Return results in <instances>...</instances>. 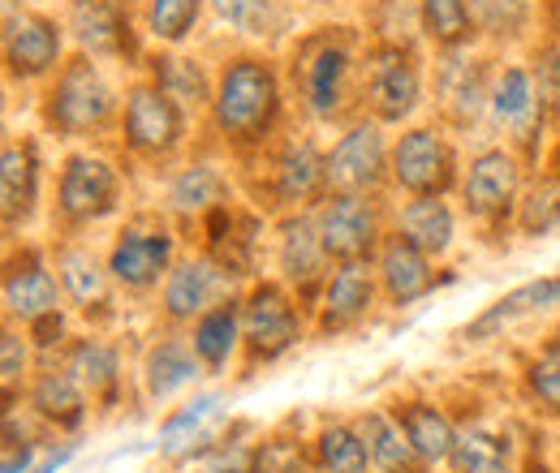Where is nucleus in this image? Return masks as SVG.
<instances>
[{
  "label": "nucleus",
  "instance_id": "nucleus-1",
  "mask_svg": "<svg viewBox=\"0 0 560 473\" xmlns=\"http://www.w3.org/2000/svg\"><path fill=\"white\" fill-rule=\"evenodd\" d=\"M280 117V86L277 73L255 61V57H237L229 61L215 95H211V121L233 146H250L277 126Z\"/></svg>",
  "mask_w": 560,
  "mask_h": 473
},
{
  "label": "nucleus",
  "instance_id": "nucleus-2",
  "mask_svg": "<svg viewBox=\"0 0 560 473\" xmlns=\"http://www.w3.org/2000/svg\"><path fill=\"white\" fill-rule=\"evenodd\" d=\"M117 108L113 86L104 82V73L91 66L86 57H78L61 69L57 86L44 99V121L61 138H82L91 130H100Z\"/></svg>",
  "mask_w": 560,
  "mask_h": 473
},
{
  "label": "nucleus",
  "instance_id": "nucleus-3",
  "mask_svg": "<svg viewBox=\"0 0 560 473\" xmlns=\"http://www.w3.org/2000/svg\"><path fill=\"white\" fill-rule=\"evenodd\" d=\"M293 82H298L311 117H319V121L341 117L346 91H350V48L332 35L306 39L298 61H293Z\"/></svg>",
  "mask_w": 560,
  "mask_h": 473
},
{
  "label": "nucleus",
  "instance_id": "nucleus-4",
  "mask_svg": "<svg viewBox=\"0 0 560 473\" xmlns=\"http://www.w3.org/2000/svg\"><path fill=\"white\" fill-rule=\"evenodd\" d=\"M393 177V151L380 134V121H358L328 151V190L332 194H375Z\"/></svg>",
  "mask_w": 560,
  "mask_h": 473
},
{
  "label": "nucleus",
  "instance_id": "nucleus-5",
  "mask_svg": "<svg viewBox=\"0 0 560 473\" xmlns=\"http://www.w3.org/2000/svg\"><path fill=\"white\" fill-rule=\"evenodd\" d=\"M366 104L380 126H401L419 113L422 104V73L401 44H380L366 57Z\"/></svg>",
  "mask_w": 560,
  "mask_h": 473
},
{
  "label": "nucleus",
  "instance_id": "nucleus-6",
  "mask_svg": "<svg viewBox=\"0 0 560 473\" xmlns=\"http://www.w3.org/2000/svg\"><path fill=\"white\" fill-rule=\"evenodd\" d=\"M315 224L332 263H366L384 246L380 211L371 203V194H328L315 211Z\"/></svg>",
  "mask_w": 560,
  "mask_h": 473
},
{
  "label": "nucleus",
  "instance_id": "nucleus-7",
  "mask_svg": "<svg viewBox=\"0 0 560 473\" xmlns=\"http://www.w3.org/2000/svg\"><path fill=\"white\" fill-rule=\"evenodd\" d=\"M302 336V315L280 284H255L242 301V344L250 362H277Z\"/></svg>",
  "mask_w": 560,
  "mask_h": 473
},
{
  "label": "nucleus",
  "instance_id": "nucleus-8",
  "mask_svg": "<svg viewBox=\"0 0 560 473\" xmlns=\"http://www.w3.org/2000/svg\"><path fill=\"white\" fill-rule=\"evenodd\" d=\"M393 181L410 194V199H422V194H448L457 186V155L453 146L444 142V134L435 130H406L393 146Z\"/></svg>",
  "mask_w": 560,
  "mask_h": 473
},
{
  "label": "nucleus",
  "instance_id": "nucleus-9",
  "mask_svg": "<svg viewBox=\"0 0 560 473\" xmlns=\"http://www.w3.org/2000/svg\"><path fill=\"white\" fill-rule=\"evenodd\" d=\"M173 271V233L164 224H126L108 250V275L130 288V293H142L151 284H160V275Z\"/></svg>",
  "mask_w": 560,
  "mask_h": 473
},
{
  "label": "nucleus",
  "instance_id": "nucleus-10",
  "mask_svg": "<svg viewBox=\"0 0 560 473\" xmlns=\"http://www.w3.org/2000/svg\"><path fill=\"white\" fill-rule=\"evenodd\" d=\"M121 130H126V146L130 151H139V155H168L186 138V108L177 99H168L155 82L151 86H135L126 95Z\"/></svg>",
  "mask_w": 560,
  "mask_h": 473
},
{
  "label": "nucleus",
  "instance_id": "nucleus-11",
  "mask_svg": "<svg viewBox=\"0 0 560 473\" xmlns=\"http://www.w3.org/2000/svg\"><path fill=\"white\" fill-rule=\"evenodd\" d=\"M121 194V177L108 159L100 155H70L61 168V186H57V206L70 224H91L100 215H108Z\"/></svg>",
  "mask_w": 560,
  "mask_h": 473
},
{
  "label": "nucleus",
  "instance_id": "nucleus-12",
  "mask_svg": "<svg viewBox=\"0 0 560 473\" xmlns=\"http://www.w3.org/2000/svg\"><path fill=\"white\" fill-rule=\"evenodd\" d=\"M517 190H522V164L504 146L479 151L466 168V181H462V199H466V211L475 220H500L517 203Z\"/></svg>",
  "mask_w": 560,
  "mask_h": 473
},
{
  "label": "nucleus",
  "instance_id": "nucleus-13",
  "mask_svg": "<svg viewBox=\"0 0 560 473\" xmlns=\"http://www.w3.org/2000/svg\"><path fill=\"white\" fill-rule=\"evenodd\" d=\"M4 61H9V73L22 78V82L52 73L61 61L57 22H48L39 13H13L9 9V17H4Z\"/></svg>",
  "mask_w": 560,
  "mask_h": 473
},
{
  "label": "nucleus",
  "instance_id": "nucleus-14",
  "mask_svg": "<svg viewBox=\"0 0 560 473\" xmlns=\"http://www.w3.org/2000/svg\"><path fill=\"white\" fill-rule=\"evenodd\" d=\"M280 271H284V280L298 288V297H311L315 288L324 293V284H328V250H324V237H319V224H315V215H293V220H284L280 224Z\"/></svg>",
  "mask_w": 560,
  "mask_h": 473
},
{
  "label": "nucleus",
  "instance_id": "nucleus-15",
  "mask_svg": "<svg viewBox=\"0 0 560 473\" xmlns=\"http://www.w3.org/2000/svg\"><path fill=\"white\" fill-rule=\"evenodd\" d=\"M557 306H560V271L557 275H539V280H530V284H517L513 293L495 297L479 319H470V323H466V332H462V336L470 340V344H488V340H495L500 332H509L513 323L535 319V315L557 310Z\"/></svg>",
  "mask_w": 560,
  "mask_h": 473
},
{
  "label": "nucleus",
  "instance_id": "nucleus-16",
  "mask_svg": "<svg viewBox=\"0 0 560 473\" xmlns=\"http://www.w3.org/2000/svg\"><path fill=\"white\" fill-rule=\"evenodd\" d=\"M57 306H61V284L39 255H22L9 263V271H4V315L13 323L35 328L39 319L57 315Z\"/></svg>",
  "mask_w": 560,
  "mask_h": 473
},
{
  "label": "nucleus",
  "instance_id": "nucleus-17",
  "mask_svg": "<svg viewBox=\"0 0 560 473\" xmlns=\"http://www.w3.org/2000/svg\"><path fill=\"white\" fill-rule=\"evenodd\" d=\"M375 275L388 293L393 306H410L435 288V271H431V255H422L415 241H406L401 233L384 237L380 255H375Z\"/></svg>",
  "mask_w": 560,
  "mask_h": 473
},
{
  "label": "nucleus",
  "instance_id": "nucleus-18",
  "mask_svg": "<svg viewBox=\"0 0 560 473\" xmlns=\"http://www.w3.org/2000/svg\"><path fill=\"white\" fill-rule=\"evenodd\" d=\"M375 301V271L371 263H337L319 293V328L324 332H346L358 319H366Z\"/></svg>",
  "mask_w": 560,
  "mask_h": 473
},
{
  "label": "nucleus",
  "instance_id": "nucleus-19",
  "mask_svg": "<svg viewBox=\"0 0 560 473\" xmlns=\"http://www.w3.org/2000/svg\"><path fill=\"white\" fill-rule=\"evenodd\" d=\"M328 190V155H319L311 142H289L272 164V194L280 206H302L324 199Z\"/></svg>",
  "mask_w": 560,
  "mask_h": 473
},
{
  "label": "nucleus",
  "instance_id": "nucleus-20",
  "mask_svg": "<svg viewBox=\"0 0 560 473\" xmlns=\"http://www.w3.org/2000/svg\"><path fill=\"white\" fill-rule=\"evenodd\" d=\"M220 288V268L208 259H186L164 275V315L173 323H199L215 306Z\"/></svg>",
  "mask_w": 560,
  "mask_h": 473
},
{
  "label": "nucleus",
  "instance_id": "nucleus-21",
  "mask_svg": "<svg viewBox=\"0 0 560 473\" xmlns=\"http://www.w3.org/2000/svg\"><path fill=\"white\" fill-rule=\"evenodd\" d=\"M70 31L95 57H117L130 48V13L121 9V0H73Z\"/></svg>",
  "mask_w": 560,
  "mask_h": 473
},
{
  "label": "nucleus",
  "instance_id": "nucleus-22",
  "mask_svg": "<svg viewBox=\"0 0 560 473\" xmlns=\"http://www.w3.org/2000/svg\"><path fill=\"white\" fill-rule=\"evenodd\" d=\"M488 108H491V121H495L500 130L526 138L530 130H535V121L544 117V108H539V91H535V73L522 66L500 69L495 82H491Z\"/></svg>",
  "mask_w": 560,
  "mask_h": 473
},
{
  "label": "nucleus",
  "instance_id": "nucleus-23",
  "mask_svg": "<svg viewBox=\"0 0 560 473\" xmlns=\"http://www.w3.org/2000/svg\"><path fill=\"white\" fill-rule=\"evenodd\" d=\"M397 233L406 241H415L422 255L440 259V255H448V246L457 237V215H453V206L444 203L440 194H422V199H410V203L401 206Z\"/></svg>",
  "mask_w": 560,
  "mask_h": 473
},
{
  "label": "nucleus",
  "instance_id": "nucleus-24",
  "mask_svg": "<svg viewBox=\"0 0 560 473\" xmlns=\"http://www.w3.org/2000/svg\"><path fill=\"white\" fill-rule=\"evenodd\" d=\"M366 448H371V465H380L384 473H427V461L419 457V448L410 444V435L401 430V422L384 409H371L358 422Z\"/></svg>",
  "mask_w": 560,
  "mask_h": 473
},
{
  "label": "nucleus",
  "instance_id": "nucleus-25",
  "mask_svg": "<svg viewBox=\"0 0 560 473\" xmlns=\"http://www.w3.org/2000/svg\"><path fill=\"white\" fill-rule=\"evenodd\" d=\"M220 405H224L220 392H203V397H195L190 405L173 409V413L164 417V426H160V452L177 461V457H190L195 448H203L211 439V430H215Z\"/></svg>",
  "mask_w": 560,
  "mask_h": 473
},
{
  "label": "nucleus",
  "instance_id": "nucleus-26",
  "mask_svg": "<svg viewBox=\"0 0 560 473\" xmlns=\"http://www.w3.org/2000/svg\"><path fill=\"white\" fill-rule=\"evenodd\" d=\"M199 353H195V344H186V340L168 336L160 340L151 353H147V362H142V379H147V392H151V401H168V397H177L182 388H190L195 379H199Z\"/></svg>",
  "mask_w": 560,
  "mask_h": 473
},
{
  "label": "nucleus",
  "instance_id": "nucleus-27",
  "mask_svg": "<svg viewBox=\"0 0 560 473\" xmlns=\"http://www.w3.org/2000/svg\"><path fill=\"white\" fill-rule=\"evenodd\" d=\"M39 199V159L26 142H9L0 155V203H4V224L13 228L26 220Z\"/></svg>",
  "mask_w": 560,
  "mask_h": 473
},
{
  "label": "nucleus",
  "instance_id": "nucleus-28",
  "mask_svg": "<svg viewBox=\"0 0 560 473\" xmlns=\"http://www.w3.org/2000/svg\"><path fill=\"white\" fill-rule=\"evenodd\" d=\"M397 422L401 430L410 435V444L419 448V457L427 465H444L453 461V448H457V426L444 417V409L427 405V401H410V405L397 409Z\"/></svg>",
  "mask_w": 560,
  "mask_h": 473
},
{
  "label": "nucleus",
  "instance_id": "nucleus-29",
  "mask_svg": "<svg viewBox=\"0 0 560 473\" xmlns=\"http://www.w3.org/2000/svg\"><path fill=\"white\" fill-rule=\"evenodd\" d=\"M190 344H195V353H199V362L208 370H224L229 357L242 344V301H215L208 315L195 323Z\"/></svg>",
  "mask_w": 560,
  "mask_h": 473
},
{
  "label": "nucleus",
  "instance_id": "nucleus-30",
  "mask_svg": "<svg viewBox=\"0 0 560 473\" xmlns=\"http://www.w3.org/2000/svg\"><path fill=\"white\" fill-rule=\"evenodd\" d=\"M31 409H35L44 422H52V426H61V430H73V426H82V417H86L82 383L73 379L70 370H44V375L31 383Z\"/></svg>",
  "mask_w": 560,
  "mask_h": 473
},
{
  "label": "nucleus",
  "instance_id": "nucleus-31",
  "mask_svg": "<svg viewBox=\"0 0 560 473\" xmlns=\"http://www.w3.org/2000/svg\"><path fill=\"white\" fill-rule=\"evenodd\" d=\"M57 275H61V288L70 293L82 310L108 306V280H113V275L100 268V259H95L91 250H82V246L61 250V255H57Z\"/></svg>",
  "mask_w": 560,
  "mask_h": 473
},
{
  "label": "nucleus",
  "instance_id": "nucleus-32",
  "mask_svg": "<svg viewBox=\"0 0 560 473\" xmlns=\"http://www.w3.org/2000/svg\"><path fill=\"white\" fill-rule=\"evenodd\" d=\"M419 26L427 39L457 52L475 35V9L470 0H419Z\"/></svg>",
  "mask_w": 560,
  "mask_h": 473
},
{
  "label": "nucleus",
  "instance_id": "nucleus-33",
  "mask_svg": "<svg viewBox=\"0 0 560 473\" xmlns=\"http://www.w3.org/2000/svg\"><path fill=\"white\" fill-rule=\"evenodd\" d=\"M224 194H229V186H224V177L211 164H190V168H182L173 177L168 206L182 211V215H203V211L224 203Z\"/></svg>",
  "mask_w": 560,
  "mask_h": 473
},
{
  "label": "nucleus",
  "instance_id": "nucleus-34",
  "mask_svg": "<svg viewBox=\"0 0 560 473\" xmlns=\"http://www.w3.org/2000/svg\"><path fill=\"white\" fill-rule=\"evenodd\" d=\"M66 370L82 383V392L91 397H108L117 388V348L104 340H78L66 357Z\"/></svg>",
  "mask_w": 560,
  "mask_h": 473
},
{
  "label": "nucleus",
  "instance_id": "nucleus-35",
  "mask_svg": "<svg viewBox=\"0 0 560 473\" xmlns=\"http://www.w3.org/2000/svg\"><path fill=\"white\" fill-rule=\"evenodd\" d=\"M319 465L324 473H366L371 470V448L362 439V430L350 422H332L319 430Z\"/></svg>",
  "mask_w": 560,
  "mask_h": 473
},
{
  "label": "nucleus",
  "instance_id": "nucleus-36",
  "mask_svg": "<svg viewBox=\"0 0 560 473\" xmlns=\"http://www.w3.org/2000/svg\"><path fill=\"white\" fill-rule=\"evenodd\" d=\"M155 86L168 99H177L182 108H203V104H211V95H215V91H208L203 69L195 66V61H182V57L155 61Z\"/></svg>",
  "mask_w": 560,
  "mask_h": 473
},
{
  "label": "nucleus",
  "instance_id": "nucleus-37",
  "mask_svg": "<svg viewBox=\"0 0 560 473\" xmlns=\"http://www.w3.org/2000/svg\"><path fill=\"white\" fill-rule=\"evenodd\" d=\"M475 61H448V66L440 69V91H444V99H448V108L457 113V121H475L479 117V108L488 104L491 91H483V82H479V73H475Z\"/></svg>",
  "mask_w": 560,
  "mask_h": 473
},
{
  "label": "nucleus",
  "instance_id": "nucleus-38",
  "mask_svg": "<svg viewBox=\"0 0 560 473\" xmlns=\"http://www.w3.org/2000/svg\"><path fill=\"white\" fill-rule=\"evenodd\" d=\"M448 465L453 473H513L504 461V444L488 430H462Z\"/></svg>",
  "mask_w": 560,
  "mask_h": 473
},
{
  "label": "nucleus",
  "instance_id": "nucleus-39",
  "mask_svg": "<svg viewBox=\"0 0 560 473\" xmlns=\"http://www.w3.org/2000/svg\"><path fill=\"white\" fill-rule=\"evenodd\" d=\"M199 13H203L199 0H147V31L160 44H182L195 31Z\"/></svg>",
  "mask_w": 560,
  "mask_h": 473
},
{
  "label": "nucleus",
  "instance_id": "nucleus-40",
  "mask_svg": "<svg viewBox=\"0 0 560 473\" xmlns=\"http://www.w3.org/2000/svg\"><path fill=\"white\" fill-rule=\"evenodd\" d=\"M526 392L548 409V413L560 417V340L544 344L539 357L526 366Z\"/></svg>",
  "mask_w": 560,
  "mask_h": 473
},
{
  "label": "nucleus",
  "instance_id": "nucleus-41",
  "mask_svg": "<svg viewBox=\"0 0 560 473\" xmlns=\"http://www.w3.org/2000/svg\"><path fill=\"white\" fill-rule=\"evenodd\" d=\"M306 470V457H302V444L298 439H264L255 448V461H250V473H302Z\"/></svg>",
  "mask_w": 560,
  "mask_h": 473
},
{
  "label": "nucleus",
  "instance_id": "nucleus-42",
  "mask_svg": "<svg viewBox=\"0 0 560 473\" xmlns=\"http://www.w3.org/2000/svg\"><path fill=\"white\" fill-rule=\"evenodd\" d=\"M470 9L491 35H517V26L526 22V0H470Z\"/></svg>",
  "mask_w": 560,
  "mask_h": 473
},
{
  "label": "nucleus",
  "instance_id": "nucleus-43",
  "mask_svg": "<svg viewBox=\"0 0 560 473\" xmlns=\"http://www.w3.org/2000/svg\"><path fill=\"white\" fill-rule=\"evenodd\" d=\"M560 224V190L557 186H539L526 203H522V228L526 233H548Z\"/></svg>",
  "mask_w": 560,
  "mask_h": 473
},
{
  "label": "nucleus",
  "instance_id": "nucleus-44",
  "mask_svg": "<svg viewBox=\"0 0 560 473\" xmlns=\"http://www.w3.org/2000/svg\"><path fill=\"white\" fill-rule=\"evenodd\" d=\"M530 73H535L539 108H544L548 117H560V48H544Z\"/></svg>",
  "mask_w": 560,
  "mask_h": 473
},
{
  "label": "nucleus",
  "instance_id": "nucleus-45",
  "mask_svg": "<svg viewBox=\"0 0 560 473\" xmlns=\"http://www.w3.org/2000/svg\"><path fill=\"white\" fill-rule=\"evenodd\" d=\"M211 9L246 35H264L268 26V0H211Z\"/></svg>",
  "mask_w": 560,
  "mask_h": 473
},
{
  "label": "nucleus",
  "instance_id": "nucleus-46",
  "mask_svg": "<svg viewBox=\"0 0 560 473\" xmlns=\"http://www.w3.org/2000/svg\"><path fill=\"white\" fill-rule=\"evenodd\" d=\"M0 375H4V392L13 397L18 392V379L26 375V340L18 332H4L0 336Z\"/></svg>",
  "mask_w": 560,
  "mask_h": 473
},
{
  "label": "nucleus",
  "instance_id": "nucleus-47",
  "mask_svg": "<svg viewBox=\"0 0 560 473\" xmlns=\"http://www.w3.org/2000/svg\"><path fill=\"white\" fill-rule=\"evenodd\" d=\"M250 461H255V448H250V444L224 439V444H215V452H211V473H250Z\"/></svg>",
  "mask_w": 560,
  "mask_h": 473
},
{
  "label": "nucleus",
  "instance_id": "nucleus-48",
  "mask_svg": "<svg viewBox=\"0 0 560 473\" xmlns=\"http://www.w3.org/2000/svg\"><path fill=\"white\" fill-rule=\"evenodd\" d=\"M31 439L18 435L13 422H4V461H0V473H26L31 470Z\"/></svg>",
  "mask_w": 560,
  "mask_h": 473
},
{
  "label": "nucleus",
  "instance_id": "nucleus-49",
  "mask_svg": "<svg viewBox=\"0 0 560 473\" xmlns=\"http://www.w3.org/2000/svg\"><path fill=\"white\" fill-rule=\"evenodd\" d=\"M66 457H70V452H61V457H52V461H48V465H44V470H35V473H57V465H61V461H66Z\"/></svg>",
  "mask_w": 560,
  "mask_h": 473
},
{
  "label": "nucleus",
  "instance_id": "nucleus-50",
  "mask_svg": "<svg viewBox=\"0 0 560 473\" xmlns=\"http://www.w3.org/2000/svg\"><path fill=\"white\" fill-rule=\"evenodd\" d=\"M522 473H552V470H548V465H539V461H530V465H526Z\"/></svg>",
  "mask_w": 560,
  "mask_h": 473
}]
</instances>
